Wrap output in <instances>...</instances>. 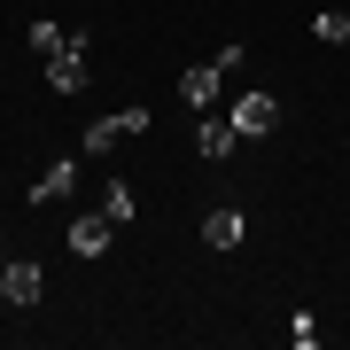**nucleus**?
Here are the masks:
<instances>
[{
    "instance_id": "13",
    "label": "nucleus",
    "mask_w": 350,
    "mask_h": 350,
    "mask_svg": "<svg viewBox=\"0 0 350 350\" xmlns=\"http://www.w3.org/2000/svg\"><path fill=\"white\" fill-rule=\"evenodd\" d=\"M288 342H296V350H319V319L296 312V319H288Z\"/></svg>"
},
{
    "instance_id": "8",
    "label": "nucleus",
    "mask_w": 350,
    "mask_h": 350,
    "mask_svg": "<svg viewBox=\"0 0 350 350\" xmlns=\"http://www.w3.org/2000/svg\"><path fill=\"white\" fill-rule=\"evenodd\" d=\"M195 148L211 156V163H226V156L241 148V133H234V117H202V133H195Z\"/></svg>"
},
{
    "instance_id": "5",
    "label": "nucleus",
    "mask_w": 350,
    "mask_h": 350,
    "mask_svg": "<svg viewBox=\"0 0 350 350\" xmlns=\"http://www.w3.org/2000/svg\"><path fill=\"white\" fill-rule=\"evenodd\" d=\"M63 47H86V31L55 24V16H31V55H63Z\"/></svg>"
},
{
    "instance_id": "4",
    "label": "nucleus",
    "mask_w": 350,
    "mask_h": 350,
    "mask_svg": "<svg viewBox=\"0 0 350 350\" xmlns=\"http://www.w3.org/2000/svg\"><path fill=\"white\" fill-rule=\"evenodd\" d=\"M78 172H86V156H63V163H47V172L31 179V202H63L78 187Z\"/></svg>"
},
{
    "instance_id": "11",
    "label": "nucleus",
    "mask_w": 350,
    "mask_h": 350,
    "mask_svg": "<svg viewBox=\"0 0 350 350\" xmlns=\"http://www.w3.org/2000/svg\"><path fill=\"white\" fill-rule=\"evenodd\" d=\"M133 211H140V195L125 187V179H109V187H101V218H109V226H125Z\"/></svg>"
},
{
    "instance_id": "3",
    "label": "nucleus",
    "mask_w": 350,
    "mask_h": 350,
    "mask_svg": "<svg viewBox=\"0 0 350 350\" xmlns=\"http://www.w3.org/2000/svg\"><path fill=\"white\" fill-rule=\"evenodd\" d=\"M273 125H280V101L273 94H241L234 101V133L241 140H257V133H273Z\"/></svg>"
},
{
    "instance_id": "7",
    "label": "nucleus",
    "mask_w": 350,
    "mask_h": 350,
    "mask_svg": "<svg viewBox=\"0 0 350 350\" xmlns=\"http://www.w3.org/2000/svg\"><path fill=\"white\" fill-rule=\"evenodd\" d=\"M47 86H55V94H78V86H86V47L47 55Z\"/></svg>"
},
{
    "instance_id": "6",
    "label": "nucleus",
    "mask_w": 350,
    "mask_h": 350,
    "mask_svg": "<svg viewBox=\"0 0 350 350\" xmlns=\"http://www.w3.org/2000/svg\"><path fill=\"white\" fill-rule=\"evenodd\" d=\"M202 241H211V250H241V241H250V218L241 211H211L202 218Z\"/></svg>"
},
{
    "instance_id": "10",
    "label": "nucleus",
    "mask_w": 350,
    "mask_h": 350,
    "mask_svg": "<svg viewBox=\"0 0 350 350\" xmlns=\"http://www.w3.org/2000/svg\"><path fill=\"white\" fill-rule=\"evenodd\" d=\"M218 78H226L218 63H195L187 78H179V94H187V101H195V109H211V101H218Z\"/></svg>"
},
{
    "instance_id": "9",
    "label": "nucleus",
    "mask_w": 350,
    "mask_h": 350,
    "mask_svg": "<svg viewBox=\"0 0 350 350\" xmlns=\"http://www.w3.org/2000/svg\"><path fill=\"white\" fill-rule=\"evenodd\" d=\"M109 234H117V226L101 218V211H86V218H70V250H78V257H101V250H109Z\"/></svg>"
},
{
    "instance_id": "1",
    "label": "nucleus",
    "mask_w": 350,
    "mask_h": 350,
    "mask_svg": "<svg viewBox=\"0 0 350 350\" xmlns=\"http://www.w3.org/2000/svg\"><path fill=\"white\" fill-rule=\"evenodd\" d=\"M133 133H148V101H133V109H117V117H94V125L78 133V156H109L117 140H133Z\"/></svg>"
},
{
    "instance_id": "2",
    "label": "nucleus",
    "mask_w": 350,
    "mask_h": 350,
    "mask_svg": "<svg viewBox=\"0 0 350 350\" xmlns=\"http://www.w3.org/2000/svg\"><path fill=\"white\" fill-rule=\"evenodd\" d=\"M0 296H8V304H39V296H47V273H39L31 257H8V265H0Z\"/></svg>"
},
{
    "instance_id": "12",
    "label": "nucleus",
    "mask_w": 350,
    "mask_h": 350,
    "mask_svg": "<svg viewBox=\"0 0 350 350\" xmlns=\"http://www.w3.org/2000/svg\"><path fill=\"white\" fill-rule=\"evenodd\" d=\"M312 31L327 39V47H350V8H335V16H312Z\"/></svg>"
}]
</instances>
